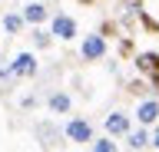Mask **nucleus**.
Here are the masks:
<instances>
[{"mask_svg":"<svg viewBox=\"0 0 159 152\" xmlns=\"http://www.w3.org/2000/svg\"><path fill=\"white\" fill-rule=\"evenodd\" d=\"M152 145H156V149H159V129L152 132Z\"/></svg>","mask_w":159,"mask_h":152,"instance_id":"6ab92c4d","label":"nucleus"},{"mask_svg":"<svg viewBox=\"0 0 159 152\" xmlns=\"http://www.w3.org/2000/svg\"><path fill=\"white\" fill-rule=\"evenodd\" d=\"M136 70L143 76H156L159 73V53H139L136 56Z\"/></svg>","mask_w":159,"mask_h":152,"instance_id":"0eeeda50","label":"nucleus"},{"mask_svg":"<svg viewBox=\"0 0 159 152\" xmlns=\"http://www.w3.org/2000/svg\"><path fill=\"white\" fill-rule=\"evenodd\" d=\"M63 132H66V139H73V142H93V126H89L86 119H80V116L70 119Z\"/></svg>","mask_w":159,"mask_h":152,"instance_id":"f257e3e1","label":"nucleus"},{"mask_svg":"<svg viewBox=\"0 0 159 152\" xmlns=\"http://www.w3.org/2000/svg\"><path fill=\"white\" fill-rule=\"evenodd\" d=\"M149 80H152V86H156V93H159V73H156V76H149Z\"/></svg>","mask_w":159,"mask_h":152,"instance_id":"a211bd4d","label":"nucleus"},{"mask_svg":"<svg viewBox=\"0 0 159 152\" xmlns=\"http://www.w3.org/2000/svg\"><path fill=\"white\" fill-rule=\"evenodd\" d=\"M23 20L43 23V20H47V7H43V3H27V7H23Z\"/></svg>","mask_w":159,"mask_h":152,"instance_id":"6e6552de","label":"nucleus"},{"mask_svg":"<svg viewBox=\"0 0 159 152\" xmlns=\"http://www.w3.org/2000/svg\"><path fill=\"white\" fill-rule=\"evenodd\" d=\"M93 152H119V149H116V142L106 136V139H93Z\"/></svg>","mask_w":159,"mask_h":152,"instance_id":"f8f14e48","label":"nucleus"},{"mask_svg":"<svg viewBox=\"0 0 159 152\" xmlns=\"http://www.w3.org/2000/svg\"><path fill=\"white\" fill-rule=\"evenodd\" d=\"M106 132L109 136H129L133 132L129 129V116L126 112H109L106 116Z\"/></svg>","mask_w":159,"mask_h":152,"instance_id":"39448f33","label":"nucleus"},{"mask_svg":"<svg viewBox=\"0 0 159 152\" xmlns=\"http://www.w3.org/2000/svg\"><path fill=\"white\" fill-rule=\"evenodd\" d=\"M50 109L53 112H70V96L66 93H53L50 96Z\"/></svg>","mask_w":159,"mask_h":152,"instance_id":"9d476101","label":"nucleus"},{"mask_svg":"<svg viewBox=\"0 0 159 152\" xmlns=\"http://www.w3.org/2000/svg\"><path fill=\"white\" fill-rule=\"evenodd\" d=\"M50 37H53V33H43V30H37V33H33V43H37L40 50H43V46H50Z\"/></svg>","mask_w":159,"mask_h":152,"instance_id":"4468645a","label":"nucleus"},{"mask_svg":"<svg viewBox=\"0 0 159 152\" xmlns=\"http://www.w3.org/2000/svg\"><path fill=\"white\" fill-rule=\"evenodd\" d=\"M80 53H83V60H89V63L103 60V53H106V40H103V33H93V37H86Z\"/></svg>","mask_w":159,"mask_h":152,"instance_id":"f03ea898","label":"nucleus"},{"mask_svg":"<svg viewBox=\"0 0 159 152\" xmlns=\"http://www.w3.org/2000/svg\"><path fill=\"white\" fill-rule=\"evenodd\" d=\"M149 142H152V136H149L146 126H143V129H136V132H129V145H133V149H146Z\"/></svg>","mask_w":159,"mask_h":152,"instance_id":"1a4fd4ad","label":"nucleus"},{"mask_svg":"<svg viewBox=\"0 0 159 152\" xmlns=\"http://www.w3.org/2000/svg\"><path fill=\"white\" fill-rule=\"evenodd\" d=\"M3 27H7V33H20V27H23V13H7V17H3Z\"/></svg>","mask_w":159,"mask_h":152,"instance_id":"9b49d317","label":"nucleus"},{"mask_svg":"<svg viewBox=\"0 0 159 152\" xmlns=\"http://www.w3.org/2000/svg\"><path fill=\"white\" fill-rule=\"evenodd\" d=\"M119 53H123V56H129V53H133V40H123V43H119Z\"/></svg>","mask_w":159,"mask_h":152,"instance_id":"2eb2a0df","label":"nucleus"},{"mask_svg":"<svg viewBox=\"0 0 159 152\" xmlns=\"http://www.w3.org/2000/svg\"><path fill=\"white\" fill-rule=\"evenodd\" d=\"M80 3H93V0H80Z\"/></svg>","mask_w":159,"mask_h":152,"instance_id":"aec40b11","label":"nucleus"},{"mask_svg":"<svg viewBox=\"0 0 159 152\" xmlns=\"http://www.w3.org/2000/svg\"><path fill=\"white\" fill-rule=\"evenodd\" d=\"M136 119H139V126H152L159 119V99H143L136 109Z\"/></svg>","mask_w":159,"mask_h":152,"instance_id":"423d86ee","label":"nucleus"},{"mask_svg":"<svg viewBox=\"0 0 159 152\" xmlns=\"http://www.w3.org/2000/svg\"><path fill=\"white\" fill-rule=\"evenodd\" d=\"M139 20H143V27H146V30H152V33H159V23H156V20H152V17H149V13H146V10L139 13Z\"/></svg>","mask_w":159,"mask_h":152,"instance_id":"ddd939ff","label":"nucleus"},{"mask_svg":"<svg viewBox=\"0 0 159 152\" xmlns=\"http://www.w3.org/2000/svg\"><path fill=\"white\" fill-rule=\"evenodd\" d=\"M37 73V56L33 53H17L13 56V66H10V76H33Z\"/></svg>","mask_w":159,"mask_h":152,"instance_id":"7ed1b4c3","label":"nucleus"},{"mask_svg":"<svg viewBox=\"0 0 159 152\" xmlns=\"http://www.w3.org/2000/svg\"><path fill=\"white\" fill-rule=\"evenodd\" d=\"M126 3H129V7H133L136 13H143V0H126Z\"/></svg>","mask_w":159,"mask_h":152,"instance_id":"f3484780","label":"nucleus"},{"mask_svg":"<svg viewBox=\"0 0 159 152\" xmlns=\"http://www.w3.org/2000/svg\"><path fill=\"white\" fill-rule=\"evenodd\" d=\"M129 93H136V96H139V93H146V83H129Z\"/></svg>","mask_w":159,"mask_h":152,"instance_id":"dca6fc26","label":"nucleus"},{"mask_svg":"<svg viewBox=\"0 0 159 152\" xmlns=\"http://www.w3.org/2000/svg\"><path fill=\"white\" fill-rule=\"evenodd\" d=\"M53 37H60V40H73V37H76V20L66 17V13L53 17Z\"/></svg>","mask_w":159,"mask_h":152,"instance_id":"20e7f679","label":"nucleus"}]
</instances>
